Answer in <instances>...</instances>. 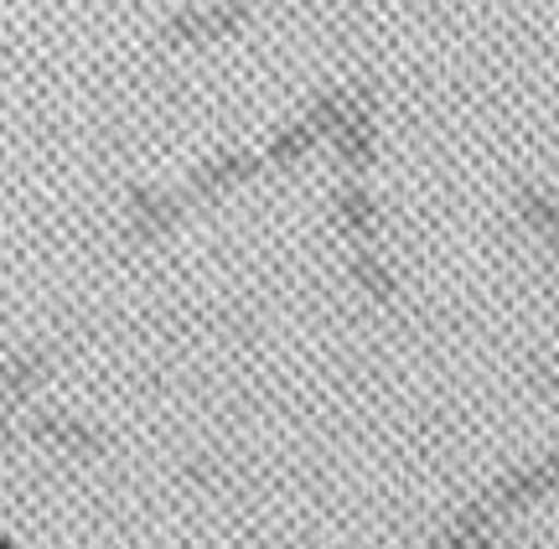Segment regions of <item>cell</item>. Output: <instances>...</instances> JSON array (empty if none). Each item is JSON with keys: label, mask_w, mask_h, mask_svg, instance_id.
<instances>
[{"label": "cell", "mask_w": 559, "mask_h": 549, "mask_svg": "<svg viewBox=\"0 0 559 549\" xmlns=\"http://www.w3.org/2000/svg\"><path fill=\"white\" fill-rule=\"evenodd\" d=\"M32 441H47V446H68V451H99L104 435L88 426H73V420H32L26 426Z\"/></svg>", "instance_id": "6da1fadb"}, {"label": "cell", "mask_w": 559, "mask_h": 549, "mask_svg": "<svg viewBox=\"0 0 559 549\" xmlns=\"http://www.w3.org/2000/svg\"><path fill=\"white\" fill-rule=\"evenodd\" d=\"M41 373H47V353H21L16 363L5 368V405H21L37 389Z\"/></svg>", "instance_id": "7a4b0ae2"}, {"label": "cell", "mask_w": 559, "mask_h": 549, "mask_svg": "<svg viewBox=\"0 0 559 549\" xmlns=\"http://www.w3.org/2000/svg\"><path fill=\"white\" fill-rule=\"evenodd\" d=\"M528 213H534V224L544 228V239L555 244V254H559V213L549 203H539V198H528Z\"/></svg>", "instance_id": "3957f363"}, {"label": "cell", "mask_w": 559, "mask_h": 549, "mask_svg": "<svg viewBox=\"0 0 559 549\" xmlns=\"http://www.w3.org/2000/svg\"><path fill=\"white\" fill-rule=\"evenodd\" d=\"M5 441H16V426H11V415H0V446Z\"/></svg>", "instance_id": "277c9868"}]
</instances>
